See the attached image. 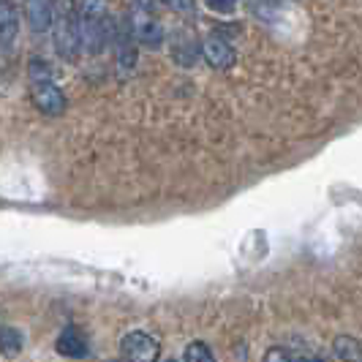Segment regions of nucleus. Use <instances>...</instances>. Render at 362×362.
<instances>
[{"instance_id": "obj_19", "label": "nucleus", "mask_w": 362, "mask_h": 362, "mask_svg": "<svg viewBox=\"0 0 362 362\" xmlns=\"http://www.w3.org/2000/svg\"><path fill=\"white\" fill-rule=\"evenodd\" d=\"M169 362H172V360H169Z\"/></svg>"}, {"instance_id": "obj_14", "label": "nucleus", "mask_w": 362, "mask_h": 362, "mask_svg": "<svg viewBox=\"0 0 362 362\" xmlns=\"http://www.w3.org/2000/svg\"><path fill=\"white\" fill-rule=\"evenodd\" d=\"M30 76H33V85L49 82V66H47L44 60H33V63H30Z\"/></svg>"}, {"instance_id": "obj_8", "label": "nucleus", "mask_w": 362, "mask_h": 362, "mask_svg": "<svg viewBox=\"0 0 362 362\" xmlns=\"http://www.w3.org/2000/svg\"><path fill=\"white\" fill-rule=\"evenodd\" d=\"M25 17H28V25H30L33 33H47L54 25V6L52 3H44V0L28 3L25 6Z\"/></svg>"}, {"instance_id": "obj_13", "label": "nucleus", "mask_w": 362, "mask_h": 362, "mask_svg": "<svg viewBox=\"0 0 362 362\" xmlns=\"http://www.w3.org/2000/svg\"><path fill=\"white\" fill-rule=\"evenodd\" d=\"M182 362H216L210 349L202 344V341H194V344L185 346V354H182Z\"/></svg>"}, {"instance_id": "obj_11", "label": "nucleus", "mask_w": 362, "mask_h": 362, "mask_svg": "<svg viewBox=\"0 0 362 362\" xmlns=\"http://www.w3.org/2000/svg\"><path fill=\"white\" fill-rule=\"evenodd\" d=\"M332 351L344 362H357L362 357V344L351 335H341V338L332 341Z\"/></svg>"}, {"instance_id": "obj_4", "label": "nucleus", "mask_w": 362, "mask_h": 362, "mask_svg": "<svg viewBox=\"0 0 362 362\" xmlns=\"http://www.w3.org/2000/svg\"><path fill=\"white\" fill-rule=\"evenodd\" d=\"M123 357L128 362H158V341L153 338V335H147V332H128L126 338H123Z\"/></svg>"}, {"instance_id": "obj_5", "label": "nucleus", "mask_w": 362, "mask_h": 362, "mask_svg": "<svg viewBox=\"0 0 362 362\" xmlns=\"http://www.w3.org/2000/svg\"><path fill=\"white\" fill-rule=\"evenodd\" d=\"M33 104L38 107V112H44V115H49V117H57V115H63L66 112V95L60 88H54L52 82H38L33 85Z\"/></svg>"}, {"instance_id": "obj_7", "label": "nucleus", "mask_w": 362, "mask_h": 362, "mask_svg": "<svg viewBox=\"0 0 362 362\" xmlns=\"http://www.w3.org/2000/svg\"><path fill=\"white\" fill-rule=\"evenodd\" d=\"M54 349H57V354H63V357H71V360H79V357H88V351H90V344H88V335L79 329V327H66L60 335H57V341H54Z\"/></svg>"}, {"instance_id": "obj_6", "label": "nucleus", "mask_w": 362, "mask_h": 362, "mask_svg": "<svg viewBox=\"0 0 362 362\" xmlns=\"http://www.w3.org/2000/svg\"><path fill=\"white\" fill-rule=\"evenodd\" d=\"M202 57L207 60V66H213V69H229V66H235L237 54L235 49L223 41L221 36H207L204 41H202Z\"/></svg>"}, {"instance_id": "obj_15", "label": "nucleus", "mask_w": 362, "mask_h": 362, "mask_svg": "<svg viewBox=\"0 0 362 362\" xmlns=\"http://www.w3.org/2000/svg\"><path fill=\"white\" fill-rule=\"evenodd\" d=\"M262 362H294V357H291L286 349H270Z\"/></svg>"}, {"instance_id": "obj_10", "label": "nucleus", "mask_w": 362, "mask_h": 362, "mask_svg": "<svg viewBox=\"0 0 362 362\" xmlns=\"http://www.w3.org/2000/svg\"><path fill=\"white\" fill-rule=\"evenodd\" d=\"M19 33V17L17 8L11 3H0V47L11 49Z\"/></svg>"}, {"instance_id": "obj_1", "label": "nucleus", "mask_w": 362, "mask_h": 362, "mask_svg": "<svg viewBox=\"0 0 362 362\" xmlns=\"http://www.w3.org/2000/svg\"><path fill=\"white\" fill-rule=\"evenodd\" d=\"M76 14H79V41H82V49L90 54L104 52L109 47V41L115 36V22L107 14L104 3H79L76 6Z\"/></svg>"}, {"instance_id": "obj_18", "label": "nucleus", "mask_w": 362, "mask_h": 362, "mask_svg": "<svg viewBox=\"0 0 362 362\" xmlns=\"http://www.w3.org/2000/svg\"><path fill=\"white\" fill-rule=\"evenodd\" d=\"M294 362H325L322 357H294Z\"/></svg>"}, {"instance_id": "obj_17", "label": "nucleus", "mask_w": 362, "mask_h": 362, "mask_svg": "<svg viewBox=\"0 0 362 362\" xmlns=\"http://www.w3.org/2000/svg\"><path fill=\"white\" fill-rule=\"evenodd\" d=\"M169 8H177V11H191V3H169Z\"/></svg>"}, {"instance_id": "obj_9", "label": "nucleus", "mask_w": 362, "mask_h": 362, "mask_svg": "<svg viewBox=\"0 0 362 362\" xmlns=\"http://www.w3.org/2000/svg\"><path fill=\"white\" fill-rule=\"evenodd\" d=\"M172 57H175V63H180V66H194V63H197L199 47L194 44V36H191V33L177 30V33L172 36Z\"/></svg>"}, {"instance_id": "obj_16", "label": "nucleus", "mask_w": 362, "mask_h": 362, "mask_svg": "<svg viewBox=\"0 0 362 362\" xmlns=\"http://www.w3.org/2000/svg\"><path fill=\"white\" fill-rule=\"evenodd\" d=\"M213 11H235V3H207Z\"/></svg>"}, {"instance_id": "obj_3", "label": "nucleus", "mask_w": 362, "mask_h": 362, "mask_svg": "<svg viewBox=\"0 0 362 362\" xmlns=\"http://www.w3.org/2000/svg\"><path fill=\"white\" fill-rule=\"evenodd\" d=\"M150 8H156L153 3H136L134 6V14L128 17V25H131V36H134V44L145 47V49H158L163 44V28L158 25V19H153Z\"/></svg>"}, {"instance_id": "obj_2", "label": "nucleus", "mask_w": 362, "mask_h": 362, "mask_svg": "<svg viewBox=\"0 0 362 362\" xmlns=\"http://www.w3.org/2000/svg\"><path fill=\"white\" fill-rule=\"evenodd\" d=\"M54 49L63 60H74L82 49L76 6H63L57 19H54Z\"/></svg>"}, {"instance_id": "obj_12", "label": "nucleus", "mask_w": 362, "mask_h": 362, "mask_svg": "<svg viewBox=\"0 0 362 362\" xmlns=\"http://www.w3.org/2000/svg\"><path fill=\"white\" fill-rule=\"evenodd\" d=\"M0 351L6 357H17L22 351V332L14 327H0Z\"/></svg>"}]
</instances>
